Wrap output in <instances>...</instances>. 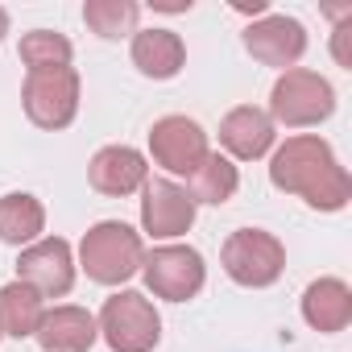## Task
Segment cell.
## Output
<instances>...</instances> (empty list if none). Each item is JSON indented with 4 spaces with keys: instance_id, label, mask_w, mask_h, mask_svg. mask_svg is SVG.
Instances as JSON below:
<instances>
[{
    "instance_id": "cell-1",
    "label": "cell",
    "mask_w": 352,
    "mask_h": 352,
    "mask_svg": "<svg viewBox=\"0 0 352 352\" xmlns=\"http://www.w3.org/2000/svg\"><path fill=\"white\" fill-rule=\"evenodd\" d=\"M270 183L286 195H298L315 212H340L352 199V179L336 162L331 145L315 133L286 137V145L270 157Z\"/></svg>"
},
{
    "instance_id": "cell-2",
    "label": "cell",
    "mask_w": 352,
    "mask_h": 352,
    "mask_svg": "<svg viewBox=\"0 0 352 352\" xmlns=\"http://www.w3.org/2000/svg\"><path fill=\"white\" fill-rule=\"evenodd\" d=\"M145 245L141 232L120 224V220H100L96 228H87L83 245H79V265L91 282L100 286H120L141 270Z\"/></svg>"
},
{
    "instance_id": "cell-3",
    "label": "cell",
    "mask_w": 352,
    "mask_h": 352,
    "mask_svg": "<svg viewBox=\"0 0 352 352\" xmlns=\"http://www.w3.org/2000/svg\"><path fill=\"white\" fill-rule=\"evenodd\" d=\"M336 112V91L323 75L315 71H286L274 91H270V120L286 124V129H307V124H323Z\"/></svg>"
},
{
    "instance_id": "cell-4",
    "label": "cell",
    "mask_w": 352,
    "mask_h": 352,
    "mask_svg": "<svg viewBox=\"0 0 352 352\" xmlns=\"http://www.w3.org/2000/svg\"><path fill=\"white\" fill-rule=\"evenodd\" d=\"M100 336L108 340L112 352H153L162 340V319L153 311V302L137 290H120L104 302L100 319H96Z\"/></svg>"
},
{
    "instance_id": "cell-5",
    "label": "cell",
    "mask_w": 352,
    "mask_h": 352,
    "mask_svg": "<svg viewBox=\"0 0 352 352\" xmlns=\"http://www.w3.org/2000/svg\"><path fill=\"white\" fill-rule=\"evenodd\" d=\"M220 261H224V274L236 282V286H274L286 270V249L274 232L265 228H241L224 241L220 249Z\"/></svg>"
},
{
    "instance_id": "cell-6",
    "label": "cell",
    "mask_w": 352,
    "mask_h": 352,
    "mask_svg": "<svg viewBox=\"0 0 352 352\" xmlns=\"http://www.w3.org/2000/svg\"><path fill=\"white\" fill-rule=\"evenodd\" d=\"M141 274H145V286L166 298V302H187L204 290V257L199 249L191 245H157L153 253L141 257Z\"/></svg>"
},
{
    "instance_id": "cell-7",
    "label": "cell",
    "mask_w": 352,
    "mask_h": 352,
    "mask_svg": "<svg viewBox=\"0 0 352 352\" xmlns=\"http://www.w3.org/2000/svg\"><path fill=\"white\" fill-rule=\"evenodd\" d=\"M21 104H25V116L38 129H67L79 112V75H75V67L25 75Z\"/></svg>"
},
{
    "instance_id": "cell-8",
    "label": "cell",
    "mask_w": 352,
    "mask_h": 352,
    "mask_svg": "<svg viewBox=\"0 0 352 352\" xmlns=\"http://www.w3.org/2000/svg\"><path fill=\"white\" fill-rule=\"evenodd\" d=\"M149 153L162 170L170 174H187L191 179V170L212 153L208 149V133L191 120V116H162L153 120L149 129Z\"/></svg>"
},
{
    "instance_id": "cell-9",
    "label": "cell",
    "mask_w": 352,
    "mask_h": 352,
    "mask_svg": "<svg viewBox=\"0 0 352 352\" xmlns=\"http://www.w3.org/2000/svg\"><path fill=\"white\" fill-rule=\"evenodd\" d=\"M17 282L34 286L42 298H63L75 286V261H71V245L63 236H46L21 249L17 257Z\"/></svg>"
},
{
    "instance_id": "cell-10",
    "label": "cell",
    "mask_w": 352,
    "mask_h": 352,
    "mask_svg": "<svg viewBox=\"0 0 352 352\" xmlns=\"http://www.w3.org/2000/svg\"><path fill=\"white\" fill-rule=\"evenodd\" d=\"M145 199H141V228L157 241L183 236L195 224V199L187 195V187L170 183V179H145Z\"/></svg>"
},
{
    "instance_id": "cell-11",
    "label": "cell",
    "mask_w": 352,
    "mask_h": 352,
    "mask_svg": "<svg viewBox=\"0 0 352 352\" xmlns=\"http://www.w3.org/2000/svg\"><path fill=\"white\" fill-rule=\"evenodd\" d=\"M245 50L265 67L294 71V63L307 54V30H302V21H294L286 13H270L245 30Z\"/></svg>"
},
{
    "instance_id": "cell-12",
    "label": "cell",
    "mask_w": 352,
    "mask_h": 352,
    "mask_svg": "<svg viewBox=\"0 0 352 352\" xmlns=\"http://www.w3.org/2000/svg\"><path fill=\"white\" fill-rule=\"evenodd\" d=\"M87 179H91V187L100 195L120 199V195H133L137 187H145L149 166H145V157L133 145H104L91 157V166H87Z\"/></svg>"
},
{
    "instance_id": "cell-13",
    "label": "cell",
    "mask_w": 352,
    "mask_h": 352,
    "mask_svg": "<svg viewBox=\"0 0 352 352\" xmlns=\"http://www.w3.org/2000/svg\"><path fill=\"white\" fill-rule=\"evenodd\" d=\"M220 145H224L232 157H241V162L265 157L270 145H274V120H270V112H261V108H253V104L232 108V112L220 120Z\"/></svg>"
},
{
    "instance_id": "cell-14",
    "label": "cell",
    "mask_w": 352,
    "mask_h": 352,
    "mask_svg": "<svg viewBox=\"0 0 352 352\" xmlns=\"http://www.w3.org/2000/svg\"><path fill=\"white\" fill-rule=\"evenodd\" d=\"M96 340H100L96 315L83 311V307H54V311L42 315L38 344L46 352H87Z\"/></svg>"
},
{
    "instance_id": "cell-15",
    "label": "cell",
    "mask_w": 352,
    "mask_h": 352,
    "mask_svg": "<svg viewBox=\"0 0 352 352\" xmlns=\"http://www.w3.org/2000/svg\"><path fill=\"white\" fill-rule=\"evenodd\" d=\"M187 63V46L174 30H141L133 34V67L149 79H174Z\"/></svg>"
},
{
    "instance_id": "cell-16",
    "label": "cell",
    "mask_w": 352,
    "mask_h": 352,
    "mask_svg": "<svg viewBox=\"0 0 352 352\" xmlns=\"http://www.w3.org/2000/svg\"><path fill=\"white\" fill-rule=\"evenodd\" d=\"M302 319L315 331H344L352 323V290L340 278H319L302 290Z\"/></svg>"
},
{
    "instance_id": "cell-17",
    "label": "cell",
    "mask_w": 352,
    "mask_h": 352,
    "mask_svg": "<svg viewBox=\"0 0 352 352\" xmlns=\"http://www.w3.org/2000/svg\"><path fill=\"white\" fill-rule=\"evenodd\" d=\"M42 294L25 282H9L5 290H0V336H13V340H30L38 336L42 327Z\"/></svg>"
},
{
    "instance_id": "cell-18",
    "label": "cell",
    "mask_w": 352,
    "mask_h": 352,
    "mask_svg": "<svg viewBox=\"0 0 352 352\" xmlns=\"http://www.w3.org/2000/svg\"><path fill=\"white\" fill-rule=\"evenodd\" d=\"M42 228H46V208L34 195L13 191L0 199V241L5 245H34Z\"/></svg>"
},
{
    "instance_id": "cell-19",
    "label": "cell",
    "mask_w": 352,
    "mask_h": 352,
    "mask_svg": "<svg viewBox=\"0 0 352 352\" xmlns=\"http://www.w3.org/2000/svg\"><path fill=\"white\" fill-rule=\"evenodd\" d=\"M236 187H241V174H236V166L228 162V157H220V153H208L195 170H191V199L195 204H212V208H220V204H228L232 195H236Z\"/></svg>"
},
{
    "instance_id": "cell-20",
    "label": "cell",
    "mask_w": 352,
    "mask_h": 352,
    "mask_svg": "<svg viewBox=\"0 0 352 352\" xmlns=\"http://www.w3.org/2000/svg\"><path fill=\"white\" fill-rule=\"evenodd\" d=\"M137 17H141V9L133 5V0H87V5H83L87 30L96 38H104V42L137 34Z\"/></svg>"
},
{
    "instance_id": "cell-21",
    "label": "cell",
    "mask_w": 352,
    "mask_h": 352,
    "mask_svg": "<svg viewBox=\"0 0 352 352\" xmlns=\"http://www.w3.org/2000/svg\"><path fill=\"white\" fill-rule=\"evenodd\" d=\"M21 63L30 67V75L34 71H58V67H71V42L63 38V34H54V30H34V34H25L21 38Z\"/></svg>"
},
{
    "instance_id": "cell-22",
    "label": "cell",
    "mask_w": 352,
    "mask_h": 352,
    "mask_svg": "<svg viewBox=\"0 0 352 352\" xmlns=\"http://www.w3.org/2000/svg\"><path fill=\"white\" fill-rule=\"evenodd\" d=\"M153 9H162V13H187L191 0H153Z\"/></svg>"
},
{
    "instance_id": "cell-23",
    "label": "cell",
    "mask_w": 352,
    "mask_h": 352,
    "mask_svg": "<svg viewBox=\"0 0 352 352\" xmlns=\"http://www.w3.org/2000/svg\"><path fill=\"white\" fill-rule=\"evenodd\" d=\"M5 34H9V13L0 9V38H5Z\"/></svg>"
}]
</instances>
